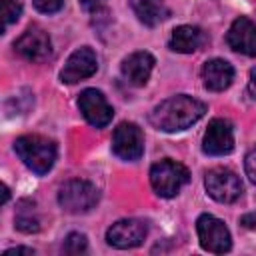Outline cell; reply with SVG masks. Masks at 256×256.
I'll return each mask as SVG.
<instances>
[{"label": "cell", "mask_w": 256, "mask_h": 256, "mask_svg": "<svg viewBox=\"0 0 256 256\" xmlns=\"http://www.w3.org/2000/svg\"><path fill=\"white\" fill-rule=\"evenodd\" d=\"M138 20L146 26H156L170 16V8L164 0H128Z\"/></svg>", "instance_id": "e0dca14e"}, {"label": "cell", "mask_w": 256, "mask_h": 256, "mask_svg": "<svg viewBox=\"0 0 256 256\" xmlns=\"http://www.w3.org/2000/svg\"><path fill=\"white\" fill-rule=\"evenodd\" d=\"M18 206H20V208H18V214H16V220H14L16 228H18L20 232H26V234L38 232V230H40V220H38V218L34 216V212H32L34 202H30V204H28V208H24V206H26V202L22 200Z\"/></svg>", "instance_id": "ac0fdd59"}, {"label": "cell", "mask_w": 256, "mask_h": 256, "mask_svg": "<svg viewBox=\"0 0 256 256\" xmlns=\"http://www.w3.org/2000/svg\"><path fill=\"white\" fill-rule=\"evenodd\" d=\"M234 80V68L230 62L222 58L206 60L202 66V82L204 88L210 92H222L226 90Z\"/></svg>", "instance_id": "9a60e30c"}, {"label": "cell", "mask_w": 256, "mask_h": 256, "mask_svg": "<svg viewBox=\"0 0 256 256\" xmlns=\"http://www.w3.org/2000/svg\"><path fill=\"white\" fill-rule=\"evenodd\" d=\"M112 152L126 160L136 162L144 154V134L134 122H120L112 134Z\"/></svg>", "instance_id": "52a82bcc"}, {"label": "cell", "mask_w": 256, "mask_h": 256, "mask_svg": "<svg viewBox=\"0 0 256 256\" xmlns=\"http://www.w3.org/2000/svg\"><path fill=\"white\" fill-rule=\"evenodd\" d=\"M86 246H88V242H86V236L84 234L70 232L66 236L64 244H62V252L64 254H82V252H86Z\"/></svg>", "instance_id": "d6986e66"}, {"label": "cell", "mask_w": 256, "mask_h": 256, "mask_svg": "<svg viewBox=\"0 0 256 256\" xmlns=\"http://www.w3.org/2000/svg\"><path fill=\"white\" fill-rule=\"evenodd\" d=\"M206 114V104L188 96L178 94L162 100L150 112V124L162 132H180L196 124Z\"/></svg>", "instance_id": "6da1fadb"}, {"label": "cell", "mask_w": 256, "mask_h": 256, "mask_svg": "<svg viewBox=\"0 0 256 256\" xmlns=\"http://www.w3.org/2000/svg\"><path fill=\"white\" fill-rule=\"evenodd\" d=\"M100 194L98 188L86 180H68L60 186L58 192V204L64 212L70 214H84L92 210L98 202Z\"/></svg>", "instance_id": "277c9868"}, {"label": "cell", "mask_w": 256, "mask_h": 256, "mask_svg": "<svg viewBox=\"0 0 256 256\" xmlns=\"http://www.w3.org/2000/svg\"><path fill=\"white\" fill-rule=\"evenodd\" d=\"M226 42L234 52L256 56V24L246 16L236 18L226 34Z\"/></svg>", "instance_id": "4fadbf2b"}, {"label": "cell", "mask_w": 256, "mask_h": 256, "mask_svg": "<svg viewBox=\"0 0 256 256\" xmlns=\"http://www.w3.org/2000/svg\"><path fill=\"white\" fill-rule=\"evenodd\" d=\"M14 254H26V256H34L32 248H24V246H16V248H8L4 252V256H14Z\"/></svg>", "instance_id": "cb8c5ba5"}, {"label": "cell", "mask_w": 256, "mask_h": 256, "mask_svg": "<svg viewBox=\"0 0 256 256\" xmlns=\"http://www.w3.org/2000/svg\"><path fill=\"white\" fill-rule=\"evenodd\" d=\"M202 150L208 156H224L234 150V132L232 124L224 118L210 120L204 138H202Z\"/></svg>", "instance_id": "8fae6325"}, {"label": "cell", "mask_w": 256, "mask_h": 256, "mask_svg": "<svg viewBox=\"0 0 256 256\" xmlns=\"http://www.w3.org/2000/svg\"><path fill=\"white\" fill-rule=\"evenodd\" d=\"M190 180V172L184 164L164 158L156 164H152L150 168V184L154 188V192L162 198H172L180 192V188L184 184H188Z\"/></svg>", "instance_id": "3957f363"}, {"label": "cell", "mask_w": 256, "mask_h": 256, "mask_svg": "<svg viewBox=\"0 0 256 256\" xmlns=\"http://www.w3.org/2000/svg\"><path fill=\"white\" fill-rule=\"evenodd\" d=\"M14 150L18 158L34 172V174H48L56 160V144L40 134H26L16 138Z\"/></svg>", "instance_id": "7a4b0ae2"}, {"label": "cell", "mask_w": 256, "mask_h": 256, "mask_svg": "<svg viewBox=\"0 0 256 256\" xmlns=\"http://www.w3.org/2000/svg\"><path fill=\"white\" fill-rule=\"evenodd\" d=\"M146 234H148L146 222H142L138 218H124V220L114 222L106 230V242L120 250L136 248L144 242Z\"/></svg>", "instance_id": "ba28073f"}, {"label": "cell", "mask_w": 256, "mask_h": 256, "mask_svg": "<svg viewBox=\"0 0 256 256\" xmlns=\"http://www.w3.org/2000/svg\"><path fill=\"white\" fill-rule=\"evenodd\" d=\"M204 186L210 198L220 204H232L242 196L240 178L228 168H212L204 176Z\"/></svg>", "instance_id": "5b68a950"}, {"label": "cell", "mask_w": 256, "mask_h": 256, "mask_svg": "<svg viewBox=\"0 0 256 256\" xmlns=\"http://www.w3.org/2000/svg\"><path fill=\"white\" fill-rule=\"evenodd\" d=\"M8 198H10V190H8V186H6V184H2V204H6V202H8Z\"/></svg>", "instance_id": "4316f807"}, {"label": "cell", "mask_w": 256, "mask_h": 256, "mask_svg": "<svg viewBox=\"0 0 256 256\" xmlns=\"http://www.w3.org/2000/svg\"><path fill=\"white\" fill-rule=\"evenodd\" d=\"M240 224L246 226V228H254L256 226V214H246L240 218Z\"/></svg>", "instance_id": "484cf974"}, {"label": "cell", "mask_w": 256, "mask_h": 256, "mask_svg": "<svg viewBox=\"0 0 256 256\" xmlns=\"http://www.w3.org/2000/svg\"><path fill=\"white\" fill-rule=\"evenodd\" d=\"M96 70H98V58H96L94 50L88 46H82L68 56L64 68L60 72V80L66 84H76L84 78H90Z\"/></svg>", "instance_id": "7c38bea8"}, {"label": "cell", "mask_w": 256, "mask_h": 256, "mask_svg": "<svg viewBox=\"0 0 256 256\" xmlns=\"http://www.w3.org/2000/svg\"><path fill=\"white\" fill-rule=\"evenodd\" d=\"M108 0H80V6L86 10V12H98L100 8L106 6Z\"/></svg>", "instance_id": "603a6c76"}, {"label": "cell", "mask_w": 256, "mask_h": 256, "mask_svg": "<svg viewBox=\"0 0 256 256\" xmlns=\"http://www.w3.org/2000/svg\"><path fill=\"white\" fill-rule=\"evenodd\" d=\"M22 14V4L16 0H2V16H4V30L14 24Z\"/></svg>", "instance_id": "ffe728a7"}, {"label": "cell", "mask_w": 256, "mask_h": 256, "mask_svg": "<svg viewBox=\"0 0 256 256\" xmlns=\"http://www.w3.org/2000/svg\"><path fill=\"white\" fill-rule=\"evenodd\" d=\"M154 56L150 52H132L122 60V76L132 86H144L154 68Z\"/></svg>", "instance_id": "5bb4252c"}, {"label": "cell", "mask_w": 256, "mask_h": 256, "mask_svg": "<svg viewBox=\"0 0 256 256\" xmlns=\"http://www.w3.org/2000/svg\"><path fill=\"white\" fill-rule=\"evenodd\" d=\"M248 94L250 98L256 100V68L250 70V80H248Z\"/></svg>", "instance_id": "d4e9b609"}, {"label": "cell", "mask_w": 256, "mask_h": 256, "mask_svg": "<svg viewBox=\"0 0 256 256\" xmlns=\"http://www.w3.org/2000/svg\"><path fill=\"white\" fill-rule=\"evenodd\" d=\"M14 50L28 62H44L52 54V42L48 32H44L40 26H30L14 42Z\"/></svg>", "instance_id": "30bf717a"}, {"label": "cell", "mask_w": 256, "mask_h": 256, "mask_svg": "<svg viewBox=\"0 0 256 256\" xmlns=\"http://www.w3.org/2000/svg\"><path fill=\"white\" fill-rule=\"evenodd\" d=\"M64 0H34V8L42 14H54L58 10H62Z\"/></svg>", "instance_id": "44dd1931"}, {"label": "cell", "mask_w": 256, "mask_h": 256, "mask_svg": "<svg viewBox=\"0 0 256 256\" xmlns=\"http://www.w3.org/2000/svg\"><path fill=\"white\" fill-rule=\"evenodd\" d=\"M78 108L82 112V116L86 118L88 124H92L94 128H104L110 124L114 110L108 104L106 96L96 90V88H86L80 92L78 96Z\"/></svg>", "instance_id": "9c48e42d"}, {"label": "cell", "mask_w": 256, "mask_h": 256, "mask_svg": "<svg viewBox=\"0 0 256 256\" xmlns=\"http://www.w3.org/2000/svg\"><path fill=\"white\" fill-rule=\"evenodd\" d=\"M208 40V36L204 34L202 28L198 26H178L172 30V36H170V50L174 52H180V54H192L196 52L200 46H204Z\"/></svg>", "instance_id": "2e32d148"}, {"label": "cell", "mask_w": 256, "mask_h": 256, "mask_svg": "<svg viewBox=\"0 0 256 256\" xmlns=\"http://www.w3.org/2000/svg\"><path fill=\"white\" fill-rule=\"evenodd\" d=\"M244 170H246V176L252 184H256V146L246 154L244 158Z\"/></svg>", "instance_id": "7402d4cb"}, {"label": "cell", "mask_w": 256, "mask_h": 256, "mask_svg": "<svg viewBox=\"0 0 256 256\" xmlns=\"http://www.w3.org/2000/svg\"><path fill=\"white\" fill-rule=\"evenodd\" d=\"M196 232L200 246L212 254H224L232 248V238L222 220L212 214H202L196 220Z\"/></svg>", "instance_id": "8992f818"}]
</instances>
